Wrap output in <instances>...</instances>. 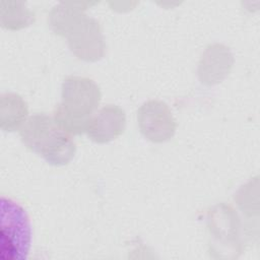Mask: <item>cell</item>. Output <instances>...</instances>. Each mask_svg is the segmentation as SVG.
Instances as JSON below:
<instances>
[{
  "mask_svg": "<svg viewBox=\"0 0 260 260\" xmlns=\"http://www.w3.org/2000/svg\"><path fill=\"white\" fill-rule=\"evenodd\" d=\"M20 137L29 149L54 165L67 164L75 151L69 133L45 114L29 117L20 128Z\"/></svg>",
  "mask_w": 260,
  "mask_h": 260,
  "instance_id": "6da1fadb",
  "label": "cell"
},
{
  "mask_svg": "<svg viewBox=\"0 0 260 260\" xmlns=\"http://www.w3.org/2000/svg\"><path fill=\"white\" fill-rule=\"evenodd\" d=\"M96 84L85 77H68L64 80L62 104L55 111V121L68 133L86 130L90 114L100 102Z\"/></svg>",
  "mask_w": 260,
  "mask_h": 260,
  "instance_id": "7a4b0ae2",
  "label": "cell"
},
{
  "mask_svg": "<svg viewBox=\"0 0 260 260\" xmlns=\"http://www.w3.org/2000/svg\"><path fill=\"white\" fill-rule=\"evenodd\" d=\"M30 224L25 210L9 198H1L0 255L2 259L23 260L30 246Z\"/></svg>",
  "mask_w": 260,
  "mask_h": 260,
  "instance_id": "3957f363",
  "label": "cell"
},
{
  "mask_svg": "<svg viewBox=\"0 0 260 260\" xmlns=\"http://www.w3.org/2000/svg\"><path fill=\"white\" fill-rule=\"evenodd\" d=\"M138 119L141 131L151 140H166L175 131V121L164 103L151 101L144 104Z\"/></svg>",
  "mask_w": 260,
  "mask_h": 260,
  "instance_id": "277c9868",
  "label": "cell"
},
{
  "mask_svg": "<svg viewBox=\"0 0 260 260\" xmlns=\"http://www.w3.org/2000/svg\"><path fill=\"white\" fill-rule=\"evenodd\" d=\"M125 127L124 112L116 106L104 107L90 118L86 131L98 142H106L117 137Z\"/></svg>",
  "mask_w": 260,
  "mask_h": 260,
  "instance_id": "5b68a950",
  "label": "cell"
},
{
  "mask_svg": "<svg viewBox=\"0 0 260 260\" xmlns=\"http://www.w3.org/2000/svg\"><path fill=\"white\" fill-rule=\"evenodd\" d=\"M27 108L21 96L15 93H3L0 100L1 128L12 131L25 122Z\"/></svg>",
  "mask_w": 260,
  "mask_h": 260,
  "instance_id": "8992f818",
  "label": "cell"
}]
</instances>
